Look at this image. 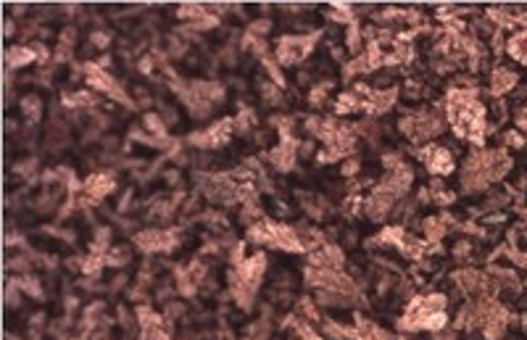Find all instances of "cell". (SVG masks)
Segmentation results:
<instances>
[{"mask_svg":"<svg viewBox=\"0 0 527 340\" xmlns=\"http://www.w3.org/2000/svg\"><path fill=\"white\" fill-rule=\"evenodd\" d=\"M511 84H514V74H509V71H498L496 80H493V87H496L498 93L501 90H509Z\"/></svg>","mask_w":527,"mask_h":340,"instance_id":"obj_2","label":"cell"},{"mask_svg":"<svg viewBox=\"0 0 527 340\" xmlns=\"http://www.w3.org/2000/svg\"><path fill=\"white\" fill-rule=\"evenodd\" d=\"M427 161H430L432 172H448V169H451V156H448L446 150L432 148V153H427Z\"/></svg>","mask_w":527,"mask_h":340,"instance_id":"obj_1","label":"cell"},{"mask_svg":"<svg viewBox=\"0 0 527 340\" xmlns=\"http://www.w3.org/2000/svg\"><path fill=\"white\" fill-rule=\"evenodd\" d=\"M477 282H480V280H477V274H474V272H461L459 274V285L461 287H474Z\"/></svg>","mask_w":527,"mask_h":340,"instance_id":"obj_3","label":"cell"}]
</instances>
